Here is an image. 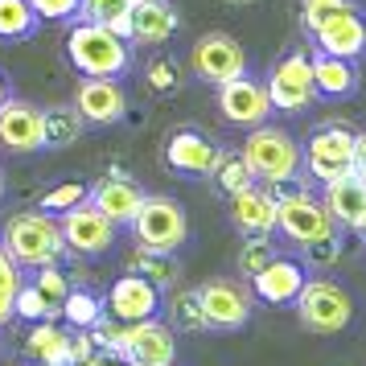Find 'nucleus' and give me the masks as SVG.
<instances>
[{"label":"nucleus","instance_id":"1","mask_svg":"<svg viewBox=\"0 0 366 366\" xmlns=\"http://www.w3.org/2000/svg\"><path fill=\"white\" fill-rule=\"evenodd\" d=\"M0 247L9 251V259L17 267H46L58 264L62 251H66V239H62V227L58 218L46 214V210H21L4 222L0 231Z\"/></svg>","mask_w":366,"mask_h":366},{"label":"nucleus","instance_id":"2","mask_svg":"<svg viewBox=\"0 0 366 366\" xmlns=\"http://www.w3.org/2000/svg\"><path fill=\"white\" fill-rule=\"evenodd\" d=\"M66 58L83 79H119L132 66V41L112 34L107 25L79 21L66 34Z\"/></svg>","mask_w":366,"mask_h":366},{"label":"nucleus","instance_id":"3","mask_svg":"<svg viewBox=\"0 0 366 366\" xmlns=\"http://www.w3.org/2000/svg\"><path fill=\"white\" fill-rule=\"evenodd\" d=\"M247 169L255 173V182H292L300 177V144L284 128H272V124H259L255 132L243 140V152H239Z\"/></svg>","mask_w":366,"mask_h":366},{"label":"nucleus","instance_id":"4","mask_svg":"<svg viewBox=\"0 0 366 366\" xmlns=\"http://www.w3.org/2000/svg\"><path fill=\"white\" fill-rule=\"evenodd\" d=\"M297 317L305 330L313 333H342L354 321V297H350L342 284L333 280H305V288L297 292Z\"/></svg>","mask_w":366,"mask_h":366},{"label":"nucleus","instance_id":"5","mask_svg":"<svg viewBox=\"0 0 366 366\" xmlns=\"http://www.w3.org/2000/svg\"><path fill=\"white\" fill-rule=\"evenodd\" d=\"M132 231H136V243L149 251H177L189 234V218L185 210L177 206L173 198H161V194H144L140 210L132 218Z\"/></svg>","mask_w":366,"mask_h":366},{"label":"nucleus","instance_id":"6","mask_svg":"<svg viewBox=\"0 0 366 366\" xmlns=\"http://www.w3.org/2000/svg\"><path fill=\"white\" fill-rule=\"evenodd\" d=\"M350 161H354V132L342 128V124H325L309 136V144L300 149V169L313 177V182H337L350 173Z\"/></svg>","mask_w":366,"mask_h":366},{"label":"nucleus","instance_id":"7","mask_svg":"<svg viewBox=\"0 0 366 366\" xmlns=\"http://www.w3.org/2000/svg\"><path fill=\"white\" fill-rule=\"evenodd\" d=\"M276 231L284 239H292L297 247H305V243H317V239L333 234L337 222L330 218V210H325L321 198H313L309 189H297V194H288V198L276 202Z\"/></svg>","mask_w":366,"mask_h":366},{"label":"nucleus","instance_id":"8","mask_svg":"<svg viewBox=\"0 0 366 366\" xmlns=\"http://www.w3.org/2000/svg\"><path fill=\"white\" fill-rule=\"evenodd\" d=\"M267 99H272V112H305L317 99L309 54L292 50L288 58H280L272 66V74H267Z\"/></svg>","mask_w":366,"mask_h":366},{"label":"nucleus","instance_id":"9","mask_svg":"<svg viewBox=\"0 0 366 366\" xmlns=\"http://www.w3.org/2000/svg\"><path fill=\"white\" fill-rule=\"evenodd\" d=\"M119 358H128L132 366H173L177 362V342L173 330L161 325L157 317L149 321H132V325H119Z\"/></svg>","mask_w":366,"mask_h":366},{"label":"nucleus","instance_id":"10","mask_svg":"<svg viewBox=\"0 0 366 366\" xmlns=\"http://www.w3.org/2000/svg\"><path fill=\"white\" fill-rule=\"evenodd\" d=\"M189 66H194V74H198L202 83L222 86V83H231V79H239V74H247V54H243V46L231 34H206L194 41Z\"/></svg>","mask_w":366,"mask_h":366},{"label":"nucleus","instance_id":"11","mask_svg":"<svg viewBox=\"0 0 366 366\" xmlns=\"http://www.w3.org/2000/svg\"><path fill=\"white\" fill-rule=\"evenodd\" d=\"M202 313H206V330H243L251 321V297L243 284L234 280H206L198 288Z\"/></svg>","mask_w":366,"mask_h":366},{"label":"nucleus","instance_id":"12","mask_svg":"<svg viewBox=\"0 0 366 366\" xmlns=\"http://www.w3.org/2000/svg\"><path fill=\"white\" fill-rule=\"evenodd\" d=\"M58 227H62L66 247L79 251V255H103V251L116 243V222L103 218L91 202H79L74 210L58 214Z\"/></svg>","mask_w":366,"mask_h":366},{"label":"nucleus","instance_id":"13","mask_svg":"<svg viewBox=\"0 0 366 366\" xmlns=\"http://www.w3.org/2000/svg\"><path fill=\"white\" fill-rule=\"evenodd\" d=\"M218 112L227 124H239V128H259L267 124L272 116V99H267V86L247 79V74H239L231 83L218 86Z\"/></svg>","mask_w":366,"mask_h":366},{"label":"nucleus","instance_id":"14","mask_svg":"<svg viewBox=\"0 0 366 366\" xmlns=\"http://www.w3.org/2000/svg\"><path fill=\"white\" fill-rule=\"evenodd\" d=\"M157 309H161V288L144 280L140 272H128L107 288V317L119 321V325L149 321V317H157Z\"/></svg>","mask_w":366,"mask_h":366},{"label":"nucleus","instance_id":"15","mask_svg":"<svg viewBox=\"0 0 366 366\" xmlns=\"http://www.w3.org/2000/svg\"><path fill=\"white\" fill-rule=\"evenodd\" d=\"M0 149L4 152H37L46 149V119L41 107L25 99L0 103Z\"/></svg>","mask_w":366,"mask_h":366},{"label":"nucleus","instance_id":"16","mask_svg":"<svg viewBox=\"0 0 366 366\" xmlns=\"http://www.w3.org/2000/svg\"><path fill=\"white\" fill-rule=\"evenodd\" d=\"M74 107H79V116L86 124L112 128V124L128 116V95H124L119 79H83L79 91H74Z\"/></svg>","mask_w":366,"mask_h":366},{"label":"nucleus","instance_id":"17","mask_svg":"<svg viewBox=\"0 0 366 366\" xmlns=\"http://www.w3.org/2000/svg\"><path fill=\"white\" fill-rule=\"evenodd\" d=\"M218 144L206 140L194 128H177V132L165 140V165L173 173H185V177H210L218 165Z\"/></svg>","mask_w":366,"mask_h":366},{"label":"nucleus","instance_id":"18","mask_svg":"<svg viewBox=\"0 0 366 366\" xmlns=\"http://www.w3.org/2000/svg\"><path fill=\"white\" fill-rule=\"evenodd\" d=\"M86 202H91L103 218H112L116 227H132L136 210H140V202H144V189H140L132 177H124V173L116 169L112 177H103L99 185H91Z\"/></svg>","mask_w":366,"mask_h":366},{"label":"nucleus","instance_id":"19","mask_svg":"<svg viewBox=\"0 0 366 366\" xmlns=\"http://www.w3.org/2000/svg\"><path fill=\"white\" fill-rule=\"evenodd\" d=\"M177 9L169 0H132L128 13V41L132 46H165L169 37L177 34Z\"/></svg>","mask_w":366,"mask_h":366},{"label":"nucleus","instance_id":"20","mask_svg":"<svg viewBox=\"0 0 366 366\" xmlns=\"http://www.w3.org/2000/svg\"><path fill=\"white\" fill-rule=\"evenodd\" d=\"M305 267L297 264V259H284V255H276L272 264H264L255 276H251V288H255V297L264 300V305H292L297 300V292L305 288Z\"/></svg>","mask_w":366,"mask_h":366},{"label":"nucleus","instance_id":"21","mask_svg":"<svg viewBox=\"0 0 366 366\" xmlns=\"http://www.w3.org/2000/svg\"><path fill=\"white\" fill-rule=\"evenodd\" d=\"M317 50L333 54V58H346V62H358L366 54V17L354 9V13H342V17L325 21L317 29Z\"/></svg>","mask_w":366,"mask_h":366},{"label":"nucleus","instance_id":"22","mask_svg":"<svg viewBox=\"0 0 366 366\" xmlns=\"http://www.w3.org/2000/svg\"><path fill=\"white\" fill-rule=\"evenodd\" d=\"M231 222L243 234H272L276 231V198L267 194V185H247L231 194Z\"/></svg>","mask_w":366,"mask_h":366},{"label":"nucleus","instance_id":"23","mask_svg":"<svg viewBox=\"0 0 366 366\" xmlns=\"http://www.w3.org/2000/svg\"><path fill=\"white\" fill-rule=\"evenodd\" d=\"M321 202H325V210H330L333 222L346 227V231H358L366 222V182L354 177V173L337 177V182H325Z\"/></svg>","mask_w":366,"mask_h":366},{"label":"nucleus","instance_id":"24","mask_svg":"<svg viewBox=\"0 0 366 366\" xmlns=\"http://www.w3.org/2000/svg\"><path fill=\"white\" fill-rule=\"evenodd\" d=\"M313 62V86L317 95H325V99H350L354 91H358V66L346 62V58H333V54H321L309 58Z\"/></svg>","mask_w":366,"mask_h":366},{"label":"nucleus","instance_id":"25","mask_svg":"<svg viewBox=\"0 0 366 366\" xmlns=\"http://www.w3.org/2000/svg\"><path fill=\"white\" fill-rule=\"evenodd\" d=\"M25 354L41 366H70V333L58 330L54 321H34L25 337Z\"/></svg>","mask_w":366,"mask_h":366},{"label":"nucleus","instance_id":"26","mask_svg":"<svg viewBox=\"0 0 366 366\" xmlns=\"http://www.w3.org/2000/svg\"><path fill=\"white\" fill-rule=\"evenodd\" d=\"M41 119H46V149H66V144H74V140L86 132V119L79 116V107H74V103L46 107Z\"/></svg>","mask_w":366,"mask_h":366},{"label":"nucleus","instance_id":"27","mask_svg":"<svg viewBox=\"0 0 366 366\" xmlns=\"http://www.w3.org/2000/svg\"><path fill=\"white\" fill-rule=\"evenodd\" d=\"M37 13L29 0H0V41H25L37 34Z\"/></svg>","mask_w":366,"mask_h":366},{"label":"nucleus","instance_id":"28","mask_svg":"<svg viewBox=\"0 0 366 366\" xmlns=\"http://www.w3.org/2000/svg\"><path fill=\"white\" fill-rule=\"evenodd\" d=\"M132 272H140L144 280H152L157 288H173L182 267L173 264V251H149V247H136L132 251Z\"/></svg>","mask_w":366,"mask_h":366},{"label":"nucleus","instance_id":"29","mask_svg":"<svg viewBox=\"0 0 366 366\" xmlns=\"http://www.w3.org/2000/svg\"><path fill=\"white\" fill-rule=\"evenodd\" d=\"M128 13H132V0H79V17L91 25H107L119 37H128Z\"/></svg>","mask_w":366,"mask_h":366},{"label":"nucleus","instance_id":"30","mask_svg":"<svg viewBox=\"0 0 366 366\" xmlns=\"http://www.w3.org/2000/svg\"><path fill=\"white\" fill-rule=\"evenodd\" d=\"M169 321H173V330H182V333H202L206 330V313H202L198 288H182V292L169 297Z\"/></svg>","mask_w":366,"mask_h":366},{"label":"nucleus","instance_id":"31","mask_svg":"<svg viewBox=\"0 0 366 366\" xmlns=\"http://www.w3.org/2000/svg\"><path fill=\"white\" fill-rule=\"evenodd\" d=\"M214 185L231 198V194H239V189H247V185H255V173L247 169V161L239 157V152H218V165H214Z\"/></svg>","mask_w":366,"mask_h":366},{"label":"nucleus","instance_id":"32","mask_svg":"<svg viewBox=\"0 0 366 366\" xmlns=\"http://www.w3.org/2000/svg\"><path fill=\"white\" fill-rule=\"evenodd\" d=\"M62 317H66L74 330H91V325L103 317V309H99V300L91 297L86 288H70L66 300H62Z\"/></svg>","mask_w":366,"mask_h":366},{"label":"nucleus","instance_id":"33","mask_svg":"<svg viewBox=\"0 0 366 366\" xmlns=\"http://www.w3.org/2000/svg\"><path fill=\"white\" fill-rule=\"evenodd\" d=\"M86 194H91V185L62 182V185H54V189H46V194H41L37 210H46V214H66V210H74L79 202H86Z\"/></svg>","mask_w":366,"mask_h":366},{"label":"nucleus","instance_id":"34","mask_svg":"<svg viewBox=\"0 0 366 366\" xmlns=\"http://www.w3.org/2000/svg\"><path fill=\"white\" fill-rule=\"evenodd\" d=\"M13 313L25 317V321H54V317H62V313H58V309L50 305V300L37 292V284H25V280H21V288H17Z\"/></svg>","mask_w":366,"mask_h":366},{"label":"nucleus","instance_id":"35","mask_svg":"<svg viewBox=\"0 0 366 366\" xmlns=\"http://www.w3.org/2000/svg\"><path fill=\"white\" fill-rule=\"evenodd\" d=\"M358 4L354 0H305V9H300V25L309 29V34H317L325 21L342 17V13H354Z\"/></svg>","mask_w":366,"mask_h":366},{"label":"nucleus","instance_id":"36","mask_svg":"<svg viewBox=\"0 0 366 366\" xmlns=\"http://www.w3.org/2000/svg\"><path fill=\"white\" fill-rule=\"evenodd\" d=\"M17 288H21V267L9 259V251L0 247V325L13 321V300H17Z\"/></svg>","mask_w":366,"mask_h":366},{"label":"nucleus","instance_id":"37","mask_svg":"<svg viewBox=\"0 0 366 366\" xmlns=\"http://www.w3.org/2000/svg\"><path fill=\"white\" fill-rule=\"evenodd\" d=\"M276 259V243L267 239V234H247V243L239 247V272L243 276H255L264 264Z\"/></svg>","mask_w":366,"mask_h":366},{"label":"nucleus","instance_id":"38","mask_svg":"<svg viewBox=\"0 0 366 366\" xmlns=\"http://www.w3.org/2000/svg\"><path fill=\"white\" fill-rule=\"evenodd\" d=\"M34 284H37V292H41V297H46V300L54 305V309L62 313V300H66V292H70L66 272H58V264H46V267H37Z\"/></svg>","mask_w":366,"mask_h":366},{"label":"nucleus","instance_id":"39","mask_svg":"<svg viewBox=\"0 0 366 366\" xmlns=\"http://www.w3.org/2000/svg\"><path fill=\"white\" fill-rule=\"evenodd\" d=\"M305 264L309 267H333L337 264V255H342V239H337V231L325 234V239H317V243H305Z\"/></svg>","mask_w":366,"mask_h":366},{"label":"nucleus","instance_id":"40","mask_svg":"<svg viewBox=\"0 0 366 366\" xmlns=\"http://www.w3.org/2000/svg\"><path fill=\"white\" fill-rule=\"evenodd\" d=\"M37 21H70L79 17V0H29Z\"/></svg>","mask_w":366,"mask_h":366},{"label":"nucleus","instance_id":"41","mask_svg":"<svg viewBox=\"0 0 366 366\" xmlns=\"http://www.w3.org/2000/svg\"><path fill=\"white\" fill-rule=\"evenodd\" d=\"M144 79H149L152 91H173V86H177V66H173V62H149Z\"/></svg>","mask_w":366,"mask_h":366},{"label":"nucleus","instance_id":"42","mask_svg":"<svg viewBox=\"0 0 366 366\" xmlns=\"http://www.w3.org/2000/svg\"><path fill=\"white\" fill-rule=\"evenodd\" d=\"M350 173L366 182V132H354V161H350Z\"/></svg>","mask_w":366,"mask_h":366},{"label":"nucleus","instance_id":"43","mask_svg":"<svg viewBox=\"0 0 366 366\" xmlns=\"http://www.w3.org/2000/svg\"><path fill=\"white\" fill-rule=\"evenodd\" d=\"M91 366H132V362H128V358H119V354H99Z\"/></svg>","mask_w":366,"mask_h":366},{"label":"nucleus","instance_id":"44","mask_svg":"<svg viewBox=\"0 0 366 366\" xmlns=\"http://www.w3.org/2000/svg\"><path fill=\"white\" fill-rule=\"evenodd\" d=\"M4 99H13V91H9V79L0 74V103H4Z\"/></svg>","mask_w":366,"mask_h":366},{"label":"nucleus","instance_id":"45","mask_svg":"<svg viewBox=\"0 0 366 366\" xmlns=\"http://www.w3.org/2000/svg\"><path fill=\"white\" fill-rule=\"evenodd\" d=\"M227 4H255V0H227Z\"/></svg>","mask_w":366,"mask_h":366},{"label":"nucleus","instance_id":"46","mask_svg":"<svg viewBox=\"0 0 366 366\" xmlns=\"http://www.w3.org/2000/svg\"><path fill=\"white\" fill-rule=\"evenodd\" d=\"M0 198H4V173H0Z\"/></svg>","mask_w":366,"mask_h":366},{"label":"nucleus","instance_id":"47","mask_svg":"<svg viewBox=\"0 0 366 366\" xmlns=\"http://www.w3.org/2000/svg\"><path fill=\"white\" fill-rule=\"evenodd\" d=\"M25 366H41V362H34V358H29V362H25Z\"/></svg>","mask_w":366,"mask_h":366},{"label":"nucleus","instance_id":"48","mask_svg":"<svg viewBox=\"0 0 366 366\" xmlns=\"http://www.w3.org/2000/svg\"><path fill=\"white\" fill-rule=\"evenodd\" d=\"M358 231H362V234H366V222H362V227H358Z\"/></svg>","mask_w":366,"mask_h":366},{"label":"nucleus","instance_id":"49","mask_svg":"<svg viewBox=\"0 0 366 366\" xmlns=\"http://www.w3.org/2000/svg\"><path fill=\"white\" fill-rule=\"evenodd\" d=\"M0 350H4V346H0Z\"/></svg>","mask_w":366,"mask_h":366}]
</instances>
